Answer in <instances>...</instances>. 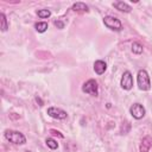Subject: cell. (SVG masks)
Returning a JSON list of instances; mask_svg holds the SVG:
<instances>
[{"mask_svg": "<svg viewBox=\"0 0 152 152\" xmlns=\"http://www.w3.org/2000/svg\"><path fill=\"white\" fill-rule=\"evenodd\" d=\"M5 138L10 141L13 142L15 145H24L26 142V138L23 133L18 132V131H13V129H6L4 133Z\"/></svg>", "mask_w": 152, "mask_h": 152, "instance_id": "obj_1", "label": "cell"}, {"mask_svg": "<svg viewBox=\"0 0 152 152\" xmlns=\"http://www.w3.org/2000/svg\"><path fill=\"white\" fill-rule=\"evenodd\" d=\"M137 82H138V87H139L140 90H150L151 89L150 76H148V74L145 69H141V70L138 71Z\"/></svg>", "mask_w": 152, "mask_h": 152, "instance_id": "obj_2", "label": "cell"}, {"mask_svg": "<svg viewBox=\"0 0 152 152\" xmlns=\"http://www.w3.org/2000/svg\"><path fill=\"white\" fill-rule=\"evenodd\" d=\"M103 24H104L106 27H108L109 30H113V31H120L122 28V24L116 17H112V15L104 17L103 18Z\"/></svg>", "mask_w": 152, "mask_h": 152, "instance_id": "obj_3", "label": "cell"}, {"mask_svg": "<svg viewBox=\"0 0 152 152\" xmlns=\"http://www.w3.org/2000/svg\"><path fill=\"white\" fill-rule=\"evenodd\" d=\"M82 91L93 96H97L99 94V86L95 80H88L83 86H82Z\"/></svg>", "mask_w": 152, "mask_h": 152, "instance_id": "obj_4", "label": "cell"}, {"mask_svg": "<svg viewBox=\"0 0 152 152\" xmlns=\"http://www.w3.org/2000/svg\"><path fill=\"white\" fill-rule=\"evenodd\" d=\"M129 113H131V115H132L134 119L139 120V119H142V118L145 116L146 110H145V108H144L142 104H140V103H133V104L129 107Z\"/></svg>", "mask_w": 152, "mask_h": 152, "instance_id": "obj_5", "label": "cell"}, {"mask_svg": "<svg viewBox=\"0 0 152 152\" xmlns=\"http://www.w3.org/2000/svg\"><path fill=\"white\" fill-rule=\"evenodd\" d=\"M120 86L124 90H131L133 88V76H132L131 71H125L122 74Z\"/></svg>", "mask_w": 152, "mask_h": 152, "instance_id": "obj_6", "label": "cell"}, {"mask_svg": "<svg viewBox=\"0 0 152 152\" xmlns=\"http://www.w3.org/2000/svg\"><path fill=\"white\" fill-rule=\"evenodd\" d=\"M46 113H48L49 116H51L53 119H57V120H64V119H66V115H68L65 110H63L58 107H49Z\"/></svg>", "mask_w": 152, "mask_h": 152, "instance_id": "obj_7", "label": "cell"}, {"mask_svg": "<svg viewBox=\"0 0 152 152\" xmlns=\"http://www.w3.org/2000/svg\"><path fill=\"white\" fill-rule=\"evenodd\" d=\"M113 7H115L118 11L124 12V13H129L132 11V7L127 2H124V1H115V2H113Z\"/></svg>", "mask_w": 152, "mask_h": 152, "instance_id": "obj_8", "label": "cell"}, {"mask_svg": "<svg viewBox=\"0 0 152 152\" xmlns=\"http://www.w3.org/2000/svg\"><path fill=\"white\" fill-rule=\"evenodd\" d=\"M106 69H107V64H106V62H103V61H101V59L95 61V63H94V71H95L97 75H102V74H104Z\"/></svg>", "mask_w": 152, "mask_h": 152, "instance_id": "obj_9", "label": "cell"}, {"mask_svg": "<svg viewBox=\"0 0 152 152\" xmlns=\"http://www.w3.org/2000/svg\"><path fill=\"white\" fill-rule=\"evenodd\" d=\"M151 146H152V139L150 137H145L140 145V152H148Z\"/></svg>", "mask_w": 152, "mask_h": 152, "instance_id": "obj_10", "label": "cell"}, {"mask_svg": "<svg viewBox=\"0 0 152 152\" xmlns=\"http://www.w3.org/2000/svg\"><path fill=\"white\" fill-rule=\"evenodd\" d=\"M72 10L75 12H88L89 11V7L84 2H75L72 5Z\"/></svg>", "mask_w": 152, "mask_h": 152, "instance_id": "obj_11", "label": "cell"}, {"mask_svg": "<svg viewBox=\"0 0 152 152\" xmlns=\"http://www.w3.org/2000/svg\"><path fill=\"white\" fill-rule=\"evenodd\" d=\"M0 28L2 32H6L8 30V23H7V18L5 15V13H0Z\"/></svg>", "mask_w": 152, "mask_h": 152, "instance_id": "obj_12", "label": "cell"}, {"mask_svg": "<svg viewBox=\"0 0 152 152\" xmlns=\"http://www.w3.org/2000/svg\"><path fill=\"white\" fill-rule=\"evenodd\" d=\"M34 28L39 33H43V32H45L48 30V23H45V21H38V23L34 24Z\"/></svg>", "mask_w": 152, "mask_h": 152, "instance_id": "obj_13", "label": "cell"}, {"mask_svg": "<svg viewBox=\"0 0 152 152\" xmlns=\"http://www.w3.org/2000/svg\"><path fill=\"white\" fill-rule=\"evenodd\" d=\"M142 50H144V48H142V45H141L140 43L134 42V43L132 44V52H133V53L140 55V53H142Z\"/></svg>", "mask_w": 152, "mask_h": 152, "instance_id": "obj_14", "label": "cell"}, {"mask_svg": "<svg viewBox=\"0 0 152 152\" xmlns=\"http://www.w3.org/2000/svg\"><path fill=\"white\" fill-rule=\"evenodd\" d=\"M37 15H38L39 18H42V19H45V18H49V17L51 15V11H50V10H46V8H44V10H38V11H37Z\"/></svg>", "mask_w": 152, "mask_h": 152, "instance_id": "obj_15", "label": "cell"}, {"mask_svg": "<svg viewBox=\"0 0 152 152\" xmlns=\"http://www.w3.org/2000/svg\"><path fill=\"white\" fill-rule=\"evenodd\" d=\"M45 142H46V146L49 148H51V150H56L58 147V142L55 139H52V138H46Z\"/></svg>", "mask_w": 152, "mask_h": 152, "instance_id": "obj_16", "label": "cell"}, {"mask_svg": "<svg viewBox=\"0 0 152 152\" xmlns=\"http://www.w3.org/2000/svg\"><path fill=\"white\" fill-rule=\"evenodd\" d=\"M55 26H57L58 28H64V23L61 21V20H55Z\"/></svg>", "mask_w": 152, "mask_h": 152, "instance_id": "obj_17", "label": "cell"}, {"mask_svg": "<svg viewBox=\"0 0 152 152\" xmlns=\"http://www.w3.org/2000/svg\"><path fill=\"white\" fill-rule=\"evenodd\" d=\"M36 101H37V102H39V103H40V106H43V102H42V100H40L39 97H36Z\"/></svg>", "mask_w": 152, "mask_h": 152, "instance_id": "obj_18", "label": "cell"}]
</instances>
